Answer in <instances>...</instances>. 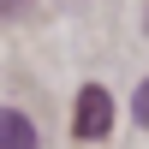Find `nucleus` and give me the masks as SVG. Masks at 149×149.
<instances>
[{"instance_id": "nucleus-1", "label": "nucleus", "mask_w": 149, "mask_h": 149, "mask_svg": "<svg viewBox=\"0 0 149 149\" xmlns=\"http://www.w3.org/2000/svg\"><path fill=\"white\" fill-rule=\"evenodd\" d=\"M107 125H113V95L102 90V84H84L78 90V113H72V131L78 137H107Z\"/></svg>"}, {"instance_id": "nucleus-2", "label": "nucleus", "mask_w": 149, "mask_h": 149, "mask_svg": "<svg viewBox=\"0 0 149 149\" xmlns=\"http://www.w3.org/2000/svg\"><path fill=\"white\" fill-rule=\"evenodd\" d=\"M0 149H36V125L18 107H0Z\"/></svg>"}, {"instance_id": "nucleus-3", "label": "nucleus", "mask_w": 149, "mask_h": 149, "mask_svg": "<svg viewBox=\"0 0 149 149\" xmlns=\"http://www.w3.org/2000/svg\"><path fill=\"white\" fill-rule=\"evenodd\" d=\"M131 113H137V125H149V78L137 84V95H131Z\"/></svg>"}, {"instance_id": "nucleus-4", "label": "nucleus", "mask_w": 149, "mask_h": 149, "mask_svg": "<svg viewBox=\"0 0 149 149\" xmlns=\"http://www.w3.org/2000/svg\"><path fill=\"white\" fill-rule=\"evenodd\" d=\"M24 6H30V0H0V18H18Z\"/></svg>"}]
</instances>
